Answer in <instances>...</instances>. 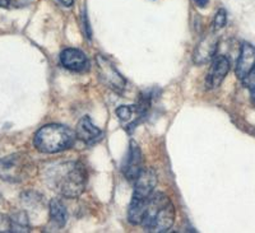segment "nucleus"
Wrapping results in <instances>:
<instances>
[{
  "label": "nucleus",
  "instance_id": "15",
  "mask_svg": "<svg viewBox=\"0 0 255 233\" xmlns=\"http://www.w3.org/2000/svg\"><path fill=\"white\" fill-rule=\"evenodd\" d=\"M28 228V217L26 213L19 212L12 217V232H27Z\"/></svg>",
  "mask_w": 255,
  "mask_h": 233
},
{
  "label": "nucleus",
  "instance_id": "19",
  "mask_svg": "<svg viewBox=\"0 0 255 233\" xmlns=\"http://www.w3.org/2000/svg\"><path fill=\"white\" fill-rule=\"evenodd\" d=\"M243 83L244 86L247 87V88H249V90H255V68L247 75V77L244 78Z\"/></svg>",
  "mask_w": 255,
  "mask_h": 233
},
{
  "label": "nucleus",
  "instance_id": "21",
  "mask_svg": "<svg viewBox=\"0 0 255 233\" xmlns=\"http://www.w3.org/2000/svg\"><path fill=\"white\" fill-rule=\"evenodd\" d=\"M64 6H72L73 3H74V0H59Z\"/></svg>",
  "mask_w": 255,
  "mask_h": 233
},
{
  "label": "nucleus",
  "instance_id": "2",
  "mask_svg": "<svg viewBox=\"0 0 255 233\" xmlns=\"http://www.w3.org/2000/svg\"><path fill=\"white\" fill-rule=\"evenodd\" d=\"M52 187L65 198H78L86 189L87 173L83 164L79 162L63 163L54 170L51 176Z\"/></svg>",
  "mask_w": 255,
  "mask_h": 233
},
{
  "label": "nucleus",
  "instance_id": "7",
  "mask_svg": "<svg viewBox=\"0 0 255 233\" xmlns=\"http://www.w3.org/2000/svg\"><path fill=\"white\" fill-rule=\"evenodd\" d=\"M157 185V175L152 168H143L139 176L135 179L133 198L148 200L153 194L154 187Z\"/></svg>",
  "mask_w": 255,
  "mask_h": 233
},
{
  "label": "nucleus",
  "instance_id": "22",
  "mask_svg": "<svg viewBox=\"0 0 255 233\" xmlns=\"http://www.w3.org/2000/svg\"><path fill=\"white\" fill-rule=\"evenodd\" d=\"M9 1H10V0H0V6H1V8H6V6L9 5Z\"/></svg>",
  "mask_w": 255,
  "mask_h": 233
},
{
  "label": "nucleus",
  "instance_id": "20",
  "mask_svg": "<svg viewBox=\"0 0 255 233\" xmlns=\"http://www.w3.org/2000/svg\"><path fill=\"white\" fill-rule=\"evenodd\" d=\"M209 1H211V0H193V3H194L195 5L200 9L207 8V6L209 5Z\"/></svg>",
  "mask_w": 255,
  "mask_h": 233
},
{
  "label": "nucleus",
  "instance_id": "11",
  "mask_svg": "<svg viewBox=\"0 0 255 233\" xmlns=\"http://www.w3.org/2000/svg\"><path fill=\"white\" fill-rule=\"evenodd\" d=\"M20 167H24L23 158H20V155L14 154L3 158L0 161V179L12 181L19 180L20 173L23 172Z\"/></svg>",
  "mask_w": 255,
  "mask_h": 233
},
{
  "label": "nucleus",
  "instance_id": "3",
  "mask_svg": "<svg viewBox=\"0 0 255 233\" xmlns=\"http://www.w3.org/2000/svg\"><path fill=\"white\" fill-rule=\"evenodd\" d=\"M76 132L69 127L59 124L45 125L36 132L33 143L42 153H59L67 150L76 141Z\"/></svg>",
  "mask_w": 255,
  "mask_h": 233
},
{
  "label": "nucleus",
  "instance_id": "12",
  "mask_svg": "<svg viewBox=\"0 0 255 233\" xmlns=\"http://www.w3.org/2000/svg\"><path fill=\"white\" fill-rule=\"evenodd\" d=\"M77 139L86 144H93L101 139L102 131L97 126L92 124V121L88 116L81 118L76 129Z\"/></svg>",
  "mask_w": 255,
  "mask_h": 233
},
{
  "label": "nucleus",
  "instance_id": "8",
  "mask_svg": "<svg viewBox=\"0 0 255 233\" xmlns=\"http://www.w3.org/2000/svg\"><path fill=\"white\" fill-rule=\"evenodd\" d=\"M60 63L72 72H84L90 66L87 55L78 49H65L60 54Z\"/></svg>",
  "mask_w": 255,
  "mask_h": 233
},
{
  "label": "nucleus",
  "instance_id": "16",
  "mask_svg": "<svg viewBox=\"0 0 255 233\" xmlns=\"http://www.w3.org/2000/svg\"><path fill=\"white\" fill-rule=\"evenodd\" d=\"M227 22V13L225 9H220L215 15V20H213V31H220L221 28L226 26Z\"/></svg>",
  "mask_w": 255,
  "mask_h": 233
},
{
  "label": "nucleus",
  "instance_id": "13",
  "mask_svg": "<svg viewBox=\"0 0 255 233\" xmlns=\"http://www.w3.org/2000/svg\"><path fill=\"white\" fill-rule=\"evenodd\" d=\"M147 202L148 200H143V199H131L129 210H128V219L131 225H142Z\"/></svg>",
  "mask_w": 255,
  "mask_h": 233
},
{
  "label": "nucleus",
  "instance_id": "1",
  "mask_svg": "<svg viewBox=\"0 0 255 233\" xmlns=\"http://www.w3.org/2000/svg\"><path fill=\"white\" fill-rule=\"evenodd\" d=\"M175 222V209L171 200L162 193H153L148 199L142 226L147 232H167Z\"/></svg>",
  "mask_w": 255,
  "mask_h": 233
},
{
  "label": "nucleus",
  "instance_id": "5",
  "mask_svg": "<svg viewBox=\"0 0 255 233\" xmlns=\"http://www.w3.org/2000/svg\"><path fill=\"white\" fill-rule=\"evenodd\" d=\"M142 170V152H140L138 144L131 140L130 145H129V150H128V154L124 159V164H123V171H124V175L128 180L135 181V179L139 176Z\"/></svg>",
  "mask_w": 255,
  "mask_h": 233
},
{
  "label": "nucleus",
  "instance_id": "10",
  "mask_svg": "<svg viewBox=\"0 0 255 233\" xmlns=\"http://www.w3.org/2000/svg\"><path fill=\"white\" fill-rule=\"evenodd\" d=\"M255 68V47L250 43H243L239 56L238 64H236V75L239 79L243 81L250 72Z\"/></svg>",
  "mask_w": 255,
  "mask_h": 233
},
{
  "label": "nucleus",
  "instance_id": "6",
  "mask_svg": "<svg viewBox=\"0 0 255 233\" xmlns=\"http://www.w3.org/2000/svg\"><path fill=\"white\" fill-rule=\"evenodd\" d=\"M230 70V61L226 56L220 55L215 56L212 60V65L206 78V86L208 90H215L221 86L225 77Z\"/></svg>",
  "mask_w": 255,
  "mask_h": 233
},
{
  "label": "nucleus",
  "instance_id": "4",
  "mask_svg": "<svg viewBox=\"0 0 255 233\" xmlns=\"http://www.w3.org/2000/svg\"><path fill=\"white\" fill-rule=\"evenodd\" d=\"M96 65H97V72L102 83L106 84L109 88L118 93H122L125 90L127 81L123 75L118 72L113 61L104 55H99L96 58Z\"/></svg>",
  "mask_w": 255,
  "mask_h": 233
},
{
  "label": "nucleus",
  "instance_id": "17",
  "mask_svg": "<svg viewBox=\"0 0 255 233\" xmlns=\"http://www.w3.org/2000/svg\"><path fill=\"white\" fill-rule=\"evenodd\" d=\"M134 113H135V109H133V106H120L119 109L116 110V114H118L122 121L130 120Z\"/></svg>",
  "mask_w": 255,
  "mask_h": 233
},
{
  "label": "nucleus",
  "instance_id": "23",
  "mask_svg": "<svg viewBox=\"0 0 255 233\" xmlns=\"http://www.w3.org/2000/svg\"><path fill=\"white\" fill-rule=\"evenodd\" d=\"M252 92H253V101H254V104H255V90L252 91Z\"/></svg>",
  "mask_w": 255,
  "mask_h": 233
},
{
  "label": "nucleus",
  "instance_id": "14",
  "mask_svg": "<svg viewBox=\"0 0 255 233\" xmlns=\"http://www.w3.org/2000/svg\"><path fill=\"white\" fill-rule=\"evenodd\" d=\"M50 218L59 228L64 227L65 223H67V209H65L64 204L59 199H52L50 202Z\"/></svg>",
  "mask_w": 255,
  "mask_h": 233
},
{
  "label": "nucleus",
  "instance_id": "18",
  "mask_svg": "<svg viewBox=\"0 0 255 233\" xmlns=\"http://www.w3.org/2000/svg\"><path fill=\"white\" fill-rule=\"evenodd\" d=\"M12 232V218L0 213V233Z\"/></svg>",
  "mask_w": 255,
  "mask_h": 233
},
{
  "label": "nucleus",
  "instance_id": "9",
  "mask_svg": "<svg viewBox=\"0 0 255 233\" xmlns=\"http://www.w3.org/2000/svg\"><path fill=\"white\" fill-rule=\"evenodd\" d=\"M218 37L215 33H209L204 38H202L198 46L195 47L194 51V63L198 65H203V64L209 63L213 60L217 51Z\"/></svg>",
  "mask_w": 255,
  "mask_h": 233
}]
</instances>
